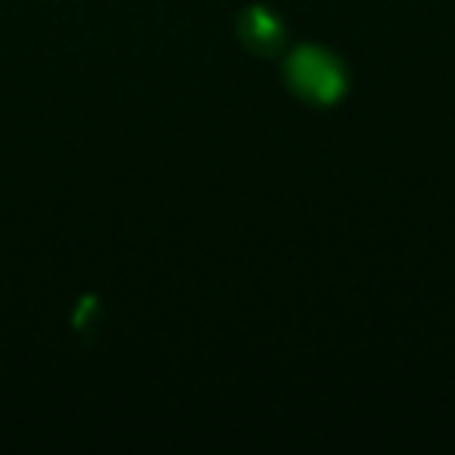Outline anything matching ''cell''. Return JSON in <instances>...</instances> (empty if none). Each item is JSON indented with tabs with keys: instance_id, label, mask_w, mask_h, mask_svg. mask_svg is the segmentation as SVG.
<instances>
[{
	"instance_id": "2",
	"label": "cell",
	"mask_w": 455,
	"mask_h": 455,
	"mask_svg": "<svg viewBox=\"0 0 455 455\" xmlns=\"http://www.w3.org/2000/svg\"><path fill=\"white\" fill-rule=\"evenodd\" d=\"M241 38L247 41L250 51L262 53V57H272L281 47V38H284L281 20L262 7H250L241 20Z\"/></svg>"
},
{
	"instance_id": "3",
	"label": "cell",
	"mask_w": 455,
	"mask_h": 455,
	"mask_svg": "<svg viewBox=\"0 0 455 455\" xmlns=\"http://www.w3.org/2000/svg\"><path fill=\"white\" fill-rule=\"evenodd\" d=\"M94 312H97V306H94V299H84V303L82 306H78V309H76V328H88V318L91 315H94Z\"/></svg>"
},
{
	"instance_id": "1",
	"label": "cell",
	"mask_w": 455,
	"mask_h": 455,
	"mask_svg": "<svg viewBox=\"0 0 455 455\" xmlns=\"http://www.w3.org/2000/svg\"><path fill=\"white\" fill-rule=\"evenodd\" d=\"M287 82L299 97L318 103V107H331L347 91L343 69L331 60V53L318 51V47H303L293 53L287 63Z\"/></svg>"
}]
</instances>
